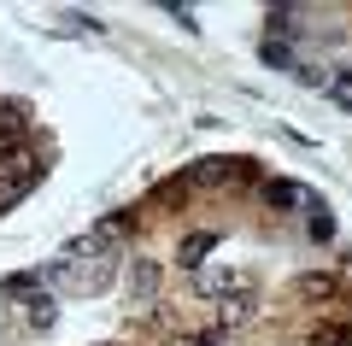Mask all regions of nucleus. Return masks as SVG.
I'll return each instance as SVG.
<instances>
[{"label":"nucleus","mask_w":352,"mask_h":346,"mask_svg":"<svg viewBox=\"0 0 352 346\" xmlns=\"http://www.w3.org/2000/svg\"><path fill=\"white\" fill-rule=\"evenodd\" d=\"M188 182L223 188V182H258V159H200L188 171Z\"/></svg>","instance_id":"1"},{"label":"nucleus","mask_w":352,"mask_h":346,"mask_svg":"<svg viewBox=\"0 0 352 346\" xmlns=\"http://www.w3.org/2000/svg\"><path fill=\"white\" fill-rule=\"evenodd\" d=\"M112 264H118V252H100V259H71L65 270H41V276H59L65 288H100V282H112Z\"/></svg>","instance_id":"2"},{"label":"nucleus","mask_w":352,"mask_h":346,"mask_svg":"<svg viewBox=\"0 0 352 346\" xmlns=\"http://www.w3.org/2000/svg\"><path fill=\"white\" fill-rule=\"evenodd\" d=\"M264 206H276V211H294V206H311V211H323V206H317V194H311V188L288 182V176H270V182H264Z\"/></svg>","instance_id":"3"},{"label":"nucleus","mask_w":352,"mask_h":346,"mask_svg":"<svg viewBox=\"0 0 352 346\" xmlns=\"http://www.w3.org/2000/svg\"><path fill=\"white\" fill-rule=\"evenodd\" d=\"M294 294H300V299H335V294H340V276L305 270V276H294Z\"/></svg>","instance_id":"4"},{"label":"nucleus","mask_w":352,"mask_h":346,"mask_svg":"<svg viewBox=\"0 0 352 346\" xmlns=\"http://www.w3.org/2000/svg\"><path fill=\"white\" fill-rule=\"evenodd\" d=\"M24 129H30V106H24V100H0V147L18 141Z\"/></svg>","instance_id":"5"},{"label":"nucleus","mask_w":352,"mask_h":346,"mask_svg":"<svg viewBox=\"0 0 352 346\" xmlns=\"http://www.w3.org/2000/svg\"><path fill=\"white\" fill-rule=\"evenodd\" d=\"M30 188H36V171H6V176H0V211H12Z\"/></svg>","instance_id":"6"},{"label":"nucleus","mask_w":352,"mask_h":346,"mask_svg":"<svg viewBox=\"0 0 352 346\" xmlns=\"http://www.w3.org/2000/svg\"><path fill=\"white\" fill-rule=\"evenodd\" d=\"M212 247H217V235H212V229H200V235H188V241H182V252H176V259L188 264V270H200V264H206V252H212Z\"/></svg>","instance_id":"7"},{"label":"nucleus","mask_w":352,"mask_h":346,"mask_svg":"<svg viewBox=\"0 0 352 346\" xmlns=\"http://www.w3.org/2000/svg\"><path fill=\"white\" fill-rule=\"evenodd\" d=\"M153 288H159V264H147V259H141L135 270H129V299H147Z\"/></svg>","instance_id":"8"},{"label":"nucleus","mask_w":352,"mask_h":346,"mask_svg":"<svg viewBox=\"0 0 352 346\" xmlns=\"http://www.w3.org/2000/svg\"><path fill=\"white\" fill-rule=\"evenodd\" d=\"M241 288H247V270H212V276H206V294H217V299L241 294Z\"/></svg>","instance_id":"9"},{"label":"nucleus","mask_w":352,"mask_h":346,"mask_svg":"<svg viewBox=\"0 0 352 346\" xmlns=\"http://www.w3.org/2000/svg\"><path fill=\"white\" fill-rule=\"evenodd\" d=\"M53 317H59V299H53V294L30 299V329H53Z\"/></svg>","instance_id":"10"},{"label":"nucleus","mask_w":352,"mask_h":346,"mask_svg":"<svg viewBox=\"0 0 352 346\" xmlns=\"http://www.w3.org/2000/svg\"><path fill=\"white\" fill-rule=\"evenodd\" d=\"M247 317H252V299H223V311H217V329H241Z\"/></svg>","instance_id":"11"},{"label":"nucleus","mask_w":352,"mask_h":346,"mask_svg":"<svg viewBox=\"0 0 352 346\" xmlns=\"http://www.w3.org/2000/svg\"><path fill=\"white\" fill-rule=\"evenodd\" d=\"M6 294L36 299V294H41V270H18V276H6Z\"/></svg>","instance_id":"12"},{"label":"nucleus","mask_w":352,"mask_h":346,"mask_svg":"<svg viewBox=\"0 0 352 346\" xmlns=\"http://www.w3.org/2000/svg\"><path fill=\"white\" fill-rule=\"evenodd\" d=\"M329 100H335L340 111H352V71H335V76H329Z\"/></svg>","instance_id":"13"},{"label":"nucleus","mask_w":352,"mask_h":346,"mask_svg":"<svg viewBox=\"0 0 352 346\" xmlns=\"http://www.w3.org/2000/svg\"><path fill=\"white\" fill-rule=\"evenodd\" d=\"M258 59L270 65V71H294V53L282 47V41H264V47H258Z\"/></svg>","instance_id":"14"},{"label":"nucleus","mask_w":352,"mask_h":346,"mask_svg":"<svg viewBox=\"0 0 352 346\" xmlns=\"http://www.w3.org/2000/svg\"><path fill=\"white\" fill-rule=\"evenodd\" d=\"M264 24H270V41H282V36L294 30V12H288V6H270V12H264Z\"/></svg>","instance_id":"15"},{"label":"nucleus","mask_w":352,"mask_h":346,"mask_svg":"<svg viewBox=\"0 0 352 346\" xmlns=\"http://www.w3.org/2000/svg\"><path fill=\"white\" fill-rule=\"evenodd\" d=\"M188 171H182V176H170V182H159V188H153V199H164V206H170V199H182V194H188Z\"/></svg>","instance_id":"16"},{"label":"nucleus","mask_w":352,"mask_h":346,"mask_svg":"<svg viewBox=\"0 0 352 346\" xmlns=\"http://www.w3.org/2000/svg\"><path fill=\"white\" fill-rule=\"evenodd\" d=\"M311 346H352V329H317Z\"/></svg>","instance_id":"17"},{"label":"nucleus","mask_w":352,"mask_h":346,"mask_svg":"<svg viewBox=\"0 0 352 346\" xmlns=\"http://www.w3.org/2000/svg\"><path fill=\"white\" fill-rule=\"evenodd\" d=\"M311 241H335V217L329 211H311Z\"/></svg>","instance_id":"18"},{"label":"nucleus","mask_w":352,"mask_h":346,"mask_svg":"<svg viewBox=\"0 0 352 346\" xmlns=\"http://www.w3.org/2000/svg\"><path fill=\"white\" fill-rule=\"evenodd\" d=\"M59 24H65V30H100L88 12H59Z\"/></svg>","instance_id":"19"},{"label":"nucleus","mask_w":352,"mask_h":346,"mask_svg":"<svg viewBox=\"0 0 352 346\" xmlns=\"http://www.w3.org/2000/svg\"><path fill=\"white\" fill-rule=\"evenodd\" d=\"M170 346H200V340H170Z\"/></svg>","instance_id":"20"}]
</instances>
